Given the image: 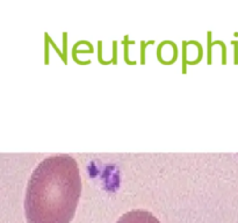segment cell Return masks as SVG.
Listing matches in <instances>:
<instances>
[{
  "label": "cell",
  "mask_w": 238,
  "mask_h": 223,
  "mask_svg": "<svg viewBox=\"0 0 238 223\" xmlns=\"http://www.w3.org/2000/svg\"><path fill=\"white\" fill-rule=\"evenodd\" d=\"M81 193L77 160L69 155L44 158L30 177L24 213L28 223H70Z\"/></svg>",
  "instance_id": "obj_1"
},
{
  "label": "cell",
  "mask_w": 238,
  "mask_h": 223,
  "mask_svg": "<svg viewBox=\"0 0 238 223\" xmlns=\"http://www.w3.org/2000/svg\"><path fill=\"white\" fill-rule=\"evenodd\" d=\"M116 223H161L159 220L153 216L150 212L135 209L128 213L123 214L121 217L117 220Z\"/></svg>",
  "instance_id": "obj_2"
}]
</instances>
